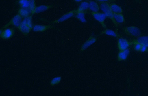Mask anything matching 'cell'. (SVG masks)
<instances>
[{"label": "cell", "mask_w": 148, "mask_h": 96, "mask_svg": "<svg viewBox=\"0 0 148 96\" xmlns=\"http://www.w3.org/2000/svg\"><path fill=\"white\" fill-rule=\"evenodd\" d=\"M100 10L105 14L107 17L109 18L113 22L116 26H117L118 23L115 20L114 18V14L111 10L110 5L108 2L101 3L100 5Z\"/></svg>", "instance_id": "obj_1"}, {"label": "cell", "mask_w": 148, "mask_h": 96, "mask_svg": "<svg viewBox=\"0 0 148 96\" xmlns=\"http://www.w3.org/2000/svg\"><path fill=\"white\" fill-rule=\"evenodd\" d=\"M124 33L126 35L134 37L141 36V33L140 29L134 26H127L124 29Z\"/></svg>", "instance_id": "obj_2"}, {"label": "cell", "mask_w": 148, "mask_h": 96, "mask_svg": "<svg viewBox=\"0 0 148 96\" xmlns=\"http://www.w3.org/2000/svg\"><path fill=\"white\" fill-rule=\"evenodd\" d=\"M94 18L100 23L104 28L106 29V26L105 23V20L106 16L104 13L97 12H92L91 13Z\"/></svg>", "instance_id": "obj_3"}, {"label": "cell", "mask_w": 148, "mask_h": 96, "mask_svg": "<svg viewBox=\"0 0 148 96\" xmlns=\"http://www.w3.org/2000/svg\"><path fill=\"white\" fill-rule=\"evenodd\" d=\"M22 18H23L21 17L19 14H17L8 23L4 26L3 28H6L8 26L10 25L14 26L18 28L20 26L21 23H22V20H23Z\"/></svg>", "instance_id": "obj_4"}, {"label": "cell", "mask_w": 148, "mask_h": 96, "mask_svg": "<svg viewBox=\"0 0 148 96\" xmlns=\"http://www.w3.org/2000/svg\"><path fill=\"white\" fill-rule=\"evenodd\" d=\"M131 44V42L129 41L125 38H119L117 41V46L119 51L127 49Z\"/></svg>", "instance_id": "obj_5"}, {"label": "cell", "mask_w": 148, "mask_h": 96, "mask_svg": "<svg viewBox=\"0 0 148 96\" xmlns=\"http://www.w3.org/2000/svg\"><path fill=\"white\" fill-rule=\"evenodd\" d=\"M14 33V31L12 28H6L4 30H1L0 32L1 37L4 39H8L12 37Z\"/></svg>", "instance_id": "obj_6"}, {"label": "cell", "mask_w": 148, "mask_h": 96, "mask_svg": "<svg viewBox=\"0 0 148 96\" xmlns=\"http://www.w3.org/2000/svg\"><path fill=\"white\" fill-rule=\"evenodd\" d=\"M77 13L76 10H72V11L69 12L67 14H64L62 16L59 18V19L55 21L54 23H61L65 21L72 18L74 15H76Z\"/></svg>", "instance_id": "obj_7"}, {"label": "cell", "mask_w": 148, "mask_h": 96, "mask_svg": "<svg viewBox=\"0 0 148 96\" xmlns=\"http://www.w3.org/2000/svg\"><path fill=\"white\" fill-rule=\"evenodd\" d=\"M18 28L20 31L25 35H27L32 29L26 23L24 19L22 20L20 26Z\"/></svg>", "instance_id": "obj_8"}, {"label": "cell", "mask_w": 148, "mask_h": 96, "mask_svg": "<svg viewBox=\"0 0 148 96\" xmlns=\"http://www.w3.org/2000/svg\"><path fill=\"white\" fill-rule=\"evenodd\" d=\"M130 53V50L127 48L124 50L120 51L117 54V59L119 61H125L127 59Z\"/></svg>", "instance_id": "obj_9"}, {"label": "cell", "mask_w": 148, "mask_h": 96, "mask_svg": "<svg viewBox=\"0 0 148 96\" xmlns=\"http://www.w3.org/2000/svg\"><path fill=\"white\" fill-rule=\"evenodd\" d=\"M97 41V39L96 37L93 36H91L84 43L82 46L81 48V51H84L86 49H87L88 47L90 46L94 43L96 42Z\"/></svg>", "instance_id": "obj_10"}, {"label": "cell", "mask_w": 148, "mask_h": 96, "mask_svg": "<svg viewBox=\"0 0 148 96\" xmlns=\"http://www.w3.org/2000/svg\"><path fill=\"white\" fill-rule=\"evenodd\" d=\"M52 27L51 25H36L33 27V31L35 32H44Z\"/></svg>", "instance_id": "obj_11"}, {"label": "cell", "mask_w": 148, "mask_h": 96, "mask_svg": "<svg viewBox=\"0 0 148 96\" xmlns=\"http://www.w3.org/2000/svg\"><path fill=\"white\" fill-rule=\"evenodd\" d=\"M22 18H26L32 15L31 12L29 9L21 8L18 10V14Z\"/></svg>", "instance_id": "obj_12"}, {"label": "cell", "mask_w": 148, "mask_h": 96, "mask_svg": "<svg viewBox=\"0 0 148 96\" xmlns=\"http://www.w3.org/2000/svg\"><path fill=\"white\" fill-rule=\"evenodd\" d=\"M89 9L92 12H97L100 10V6L97 2L93 1H90L89 2Z\"/></svg>", "instance_id": "obj_13"}, {"label": "cell", "mask_w": 148, "mask_h": 96, "mask_svg": "<svg viewBox=\"0 0 148 96\" xmlns=\"http://www.w3.org/2000/svg\"><path fill=\"white\" fill-rule=\"evenodd\" d=\"M133 41L140 43L142 45L146 46L148 48V36H140Z\"/></svg>", "instance_id": "obj_14"}, {"label": "cell", "mask_w": 148, "mask_h": 96, "mask_svg": "<svg viewBox=\"0 0 148 96\" xmlns=\"http://www.w3.org/2000/svg\"><path fill=\"white\" fill-rule=\"evenodd\" d=\"M52 7L51 6L45 5H40V6H37L36 7L34 14H39V13L45 11L46 10H49V9H51Z\"/></svg>", "instance_id": "obj_15"}, {"label": "cell", "mask_w": 148, "mask_h": 96, "mask_svg": "<svg viewBox=\"0 0 148 96\" xmlns=\"http://www.w3.org/2000/svg\"><path fill=\"white\" fill-rule=\"evenodd\" d=\"M89 3L85 2V1L82 2L79 5L77 10H76L77 12H85L89 9Z\"/></svg>", "instance_id": "obj_16"}, {"label": "cell", "mask_w": 148, "mask_h": 96, "mask_svg": "<svg viewBox=\"0 0 148 96\" xmlns=\"http://www.w3.org/2000/svg\"><path fill=\"white\" fill-rule=\"evenodd\" d=\"M110 8L113 14H122L123 13V10L122 8L116 3L111 4Z\"/></svg>", "instance_id": "obj_17"}, {"label": "cell", "mask_w": 148, "mask_h": 96, "mask_svg": "<svg viewBox=\"0 0 148 96\" xmlns=\"http://www.w3.org/2000/svg\"><path fill=\"white\" fill-rule=\"evenodd\" d=\"M114 18L118 24L123 23L125 22V18L122 14H114Z\"/></svg>", "instance_id": "obj_18"}, {"label": "cell", "mask_w": 148, "mask_h": 96, "mask_svg": "<svg viewBox=\"0 0 148 96\" xmlns=\"http://www.w3.org/2000/svg\"><path fill=\"white\" fill-rule=\"evenodd\" d=\"M102 33L109 36L114 37L118 38L120 36L115 31L109 29H106L104 30L103 31Z\"/></svg>", "instance_id": "obj_19"}, {"label": "cell", "mask_w": 148, "mask_h": 96, "mask_svg": "<svg viewBox=\"0 0 148 96\" xmlns=\"http://www.w3.org/2000/svg\"><path fill=\"white\" fill-rule=\"evenodd\" d=\"M76 17L80 21L83 23H86L87 20L85 19L84 12H77L76 14Z\"/></svg>", "instance_id": "obj_20"}, {"label": "cell", "mask_w": 148, "mask_h": 96, "mask_svg": "<svg viewBox=\"0 0 148 96\" xmlns=\"http://www.w3.org/2000/svg\"><path fill=\"white\" fill-rule=\"evenodd\" d=\"M18 4L21 8H23L29 9V0H19Z\"/></svg>", "instance_id": "obj_21"}, {"label": "cell", "mask_w": 148, "mask_h": 96, "mask_svg": "<svg viewBox=\"0 0 148 96\" xmlns=\"http://www.w3.org/2000/svg\"><path fill=\"white\" fill-rule=\"evenodd\" d=\"M29 9L31 12L32 15L34 14V12L36 7L35 0H29Z\"/></svg>", "instance_id": "obj_22"}, {"label": "cell", "mask_w": 148, "mask_h": 96, "mask_svg": "<svg viewBox=\"0 0 148 96\" xmlns=\"http://www.w3.org/2000/svg\"><path fill=\"white\" fill-rule=\"evenodd\" d=\"M62 77L60 76H58V77H55L52 79L50 83L52 86H55V85H58L60 83Z\"/></svg>", "instance_id": "obj_23"}, {"label": "cell", "mask_w": 148, "mask_h": 96, "mask_svg": "<svg viewBox=\"0 0 148 96\" xmlns=\"http://www.w3.org/2000/svg\"><path fill=\"white\" fill-rule=\"evenodd\" d=\"M131 43L132 44H133V47L135 50L137 52H140L141 47H142V45L139 43L134 42L133 40L131 42Z\"/></svg>", "instance_id": "obj_24"}, {"label": "cell", "mask_w": 148, "mask_h": 96, "mask_svg": "<svg viewBox=\"0 0 148 96\" xmlns=\"http://www.w3.org/2000/svg\"><path fill=\"white\" fill-rule=\"evenodd\" d=\"M148 51V47L146 46L142 45V47H141L140 50V52H147Z\"/></svg>", "instance_id": "obj_25"}, {"label": "cell", "mask_w": 148, "mask_h": 96, "mask_svg": "<svg viewBox=\"0 0 148 96\" xmlns=\"http://www.w3.org/2000/svg\"><path fill=\"white\" fill-rule=\"evenodd\" d=\"M97 2L101 3H103V2H109V1H110V0H96Z\"/></svg>", "instance_id": "obj_26"}, {"label": "cell", "mask_w": 148, "mask_h": 96, "mask_svg": "<svg viewBox=\"0 0 148 96\" xmlns=\"http://www.w3.org/2000/svg\"><path fill=\"white\" fill-rule=\"evenodd\" d=\"M74 1H75V2H82V1H84V0H73Z\"/></svg>", "instance_id": "obj_27"}, {"label": "cell", "mask_w": 148, "mask_h": 96, "mask_svg": "<svg viewBox=\"0 0 148 96\" xmlns=\"http://www.w3.org/2000/svg\"><path fill=\"white\" fill-rule=\"evenodd\" d=\"M116 0H112V1H116Z\"/></svg>", "instance_id": "obj_28"}]
</instances>
